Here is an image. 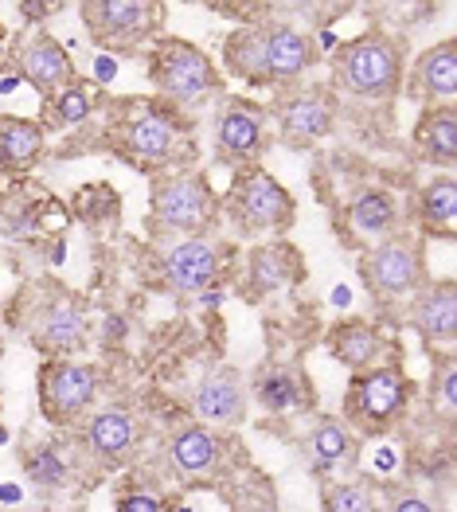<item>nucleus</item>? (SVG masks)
I'll return each mask as SVG.
<instances>
[{
  "label": "nucleus",
  "mask_w": 457,
  "mask_h": 512,
  "mask_svg": "<svg viewBox=\"0 0 457 512\" xmlns=\"http://www.w3.org/2000/svg\"><path fill=\"white\" fill-rule=\"evenodd\" d=\"M317 63H321V47L313 40V32L297 28L290 20H274V16L254 20L223 40L227 75L250 86L278 90V94L305 83V75Z\"/></svg>",
  "instance_id": "f257e3e1"
},
{
  "label": "nucleus",
  "mask_w": 457,
  "mask_h": 512,
  "mask_svg": "<svg viewBox=\"0 0 457 512\" xmlns=\"http://www.w3.org/2000/svg\"><path fill=\"white\" fill-rule=\"evenodd\" d=\"M110 137L125 157L137 165L161 172H180L196 145L188 137V126L180 122V110L165 106L161 98H110Z\"/></svg>",
  "instance_id": "f03ea898"
},
{
  "label": "nucleus",
  "mask_w": 457,
  "mask_h": 512,
  "mask_svg": "<svg viewBox=\"0 0 457 512\" xmlns=\"http://www.w3.org/2000/svg\"><path fill=\"white\" fill-rule=\"evenodd\" d=\"M223 219V200L215 196L211 180L200 169H180L153 176L149 188V231L153 239H192L211 235L215 223Z\"/></svg>",
  "instance_id": "7ed1b4c3"
},
{
  "label": "nucleus",
  "mask_w": 457,
  "mask_h": 512,
  "mask_svg": "<svg viewBox=\"0 0 457 512\" xmlns=\"http://www.w3.org/2000/svg\"><path fill=\"white\" fill-rule=\"evenodd\" d=\"M415 384L403 372V364H375L368 372H352L344 399H340V419L360 442L387 438L391 430L403 423L407 407H411Z\"/></svg>",
  "instance_id": "20e7f679"
},
{
  "label": "nucleus",
  "mask_w": 457,
  "mask_h": 512,
  "mask_svg": "<svg viewBox=\"0 0 457 512\" xmlns=\"http://www.w3.org/2000/svg\"><path fill=\"white\" fill-rule=\"evenodd\" d=\"M149 83L172 110H196L227 94L223 75L211 63L208 51L176 36H161L149 43Z\"/></svg>",
  "instance_id": "39448f33"
},
{
  "label": "nucleus",
  "mask_w": 457,
  "mask_h": 512,
  "mask_svg": "<svg viewBox=\"0 0 457 512\" xmlns=\"http://www.w3.org/2000/svg\"><path fill=\"white\" fill-rule=\"evenodd\" d=\"M403 75H407V43L383 28L344 40L333 55V86L352 98L383 102L403 90Z\"/></svg>",
  "instance_id": "423d86ee"
},
{
  "label": "nucleus",
  "mask_w": 457,
  "mask_h": 512,
  "mask_svg": "<svg viewBox=\"0 0 457 512\" xmlns=\"http://www.w3.org/2000/svg\"><path fill=\"white\" fill-rule=\"evenodd\" d=\"M223 215L231 219V227L243 239H262V235L282 239L297 219V200L278 176H270L262 165H254V169L235 172L231 192L223 200Z\"/></svg>",
  "instance_id": "0eeeda50"
},
{
  "label": "nucleus",
  "mask_w": 457,
  "mask_h": 512,
  "mask_svg": "<svg viewBox=\"0 0 457 512\" xmlns=\"http://www.w3.org/2000/svg\"><path fill=\"white\" fill-rule=\"evenodd\" d=\"M40 290L43 294L32 301L24 317V329L32 344L51 360H71L90 341V305L71 286H59V282H43Z\"/></svg>",
  "instance_id": "6e6552de"
},
{
  "label": "nucleus",
  "mask_w": 457,
  "mask_h": 512,
  "mask_svg": "<svg viewBox=\"0 0 457 512\" xmlns=\"http://www.w3.org/2000/svg\"><path fill=\"white\" fill-rule=\"evenodd\" d=\"M270 110L243 94H223L211 122L215 161L227 169H254L270 149Z\"/></svg>",
  "instance_id": "1a4fd4ad"
},
{
  "label": "nucleus",
  "mask_w": 457,
  "mask_h": 512,
  "mask_svg": "<svg viewBox=\"0 0 457 512\" xmlns=\"http://www.w3.org/2000/svg\"><path fill=\"white\" fill-rule=\"evenodd\" d=\"M356 270H360V282L368 286V294L379 305H391V301L411 298L426 282V247L418 235L395 231V235L372 243L360 255Z\"/></svg>",
  "instance_id": "9d476101"
},
{
  "label": "nucleus",
  "mask_w": 457,
  "mask_h": 512,
  "mask_svg": "<svg viewBox=\"0 0 457 512\" xmlns=\"http://www.w3.org/2000/svg\"><path fill=\"white\" fill-rule=\"evenodd\" d=\"M40 415L55 430H71L94 415L102 395V368L90 360H43Z\"/></svg>",
  "instance_id": "9b49d317"
},
{
  "label": "nucleus",
  "mask_w": 457,
  "mask_h": 512,
  "mask_svg": "<svg viewBox=\"0 0 457 512\" xmlns=\"http://www.w3.org/2000/svg\"><path fill=\"white\" fill-rule=\"evenodd\" d=\"M231 262H235L231 243H223L219 235H192V239L168 243L165 255L157 258V270L168 294L188 298V294H208L215 286H223L231 274Z\"/></svg>",
  "instance_id": "f8f14e48"
},
{
  "label": "nucleus",
  "mask_w": 457,
  "mask_h": 512,
  "mask_svg": "<svg viewBox=\"0 0 457 512\" xmlns=\"http://www.w3.org/2000/svg\"><path fill=\"white\" fill-rule=\"evenodd\" d=\"M86 36L106 51H133L153 43L165 24V4L157 0H83L79 4Z\"/></svg>",
  "instance_id": "ddd939ff"
},
{
  "label": "nucleus",
  "mask_w": 457,
  "mask_h": 512,
  "mask_svg": "<svg viewBox=\"0 0 457 512\" xmlns=\"http://www.w3.org/2000/svg\"><path fill=\"white\" fill-rule=\"evenodd\" d=\"M270 118L278 126V145L282 149L309 153L336 129V90L325 83L293 86L286 94H278Z\"/></svg>",
  "instance_id": "4468645a"
},
{
  "label": "nucleus",
  "mask_w": 457,
  "mask_h": 512,
  "mask_svg": "<svg viewBox=\"0 0 457 512\" xmlns=\"http://www.w3.org/2000/svg\"><path fill=\"white\" fill-rule=\"evenodd\" d=\"M231 458H235V438L227 430L204 427V423H188V427L172 430L165 442L168 470L188 485H204V481L223 477Z\"/></svg>",
  "instance_id": "2eb2a0df"
},
{
  "label": "nucleus",
  "mask_w": 457,
  "mask_h": 512,
  "mask_svg": "<svg viewBox=\"0 0 457 512\" xmlns=\"http://www.w3.org/2000/svg\"><path fill=\"white\" fill-rule=\"evenodd\" d=\"M83 458L94 462V470L102 473H118L129 462H137L141 454V419L129 403H110V407H98L83 427Z\"/></svg>",
  "instance_id": "dca6fc26"
},
{
  "label": "nucleus",
  "mask_w": 457,
  "mask_h": 512,
  "mask_svg": "<svg viewBox=\"0 0 457 512\" xmlns=\"http://www.w3.org/2000/svg\"><path fill=\"white\" fill-rule=\"evenodd\" d=\"M247 411H250V387L243 380V372L231 368V364L211 368L208 376L200 380V387H196V395H192V415L204 427L235 430L239 423H247Z\"/></svg>",
  "instance_id": "f3484780"
},
{
  "label": "nucleus",
  "mask_w": 457,
  "mask_h": 512,
  "mask_svg": "<svg viewBox=\"0 0 457 512\" xmlns=\"http://www.w3.org/2000/svg\"><path fill=\"white\" fill-rule=\"evenodd\" d=\"M407 325L415 329L426 348H446L457 337V286L454 278H438V282H422L411 305H407Z\"/></svg>",
  "instance_id": "a211bd4d"
},
{
  "label": "nucleus",
  "mask_w": 457,
  "mask_h": 512,
  "mask_svg": "<svg viewBox=\"0 0 457 512\" xmlns=\"http://www.w3.org/2000/svg\"><path fill=\"white\" fill-rule=\"evenodd\" d=\"M12 63H16V75L32 86L43 102L79 79L75 59L67 55V47L55 40V36H47V32H36L32 40L20 43Z\"/></svg>",
  "instance_id": "6ab92c4d"
},
{
  "label": "nucleus",
  "mask_w": 457,
  "mask_h": 512,
  "mask_svg": "<svg viewBox=\"0 0 457 512\" xmlns=\"http://www.w3.org/2000/svg\"><path fill=\"white\" fill-rule=\"evenodd\" d=\"M403 90L426 110L457 102V40L430 43L415 59V67L403 75Z\"/></svg>",
  "instance_id": "aec40b11"
},
{
  "label": "nucleus",
  "mask_w": 457,
  "mask_h": 512,
  "mask_svg": "<svg viewBox=\"0 0 457 512\" xmlns=\"http://www.w3.org/2000/svg\"><path fill=\"white\" fill-rule=\"evenodd\" d=\"M360 438L344 427L340 415H317L313 427L305 434V454L313 470L325 477H356L360 473Z\"/></svg>",
  "instance_id": "412c9836"
},
{
  "label": "nucleus",
  "mask_w": 457,
  "mask_h": 512,
  "mask_svg": "<svg viewBox=\"0 0 457 512\" xmlns=\"http://www.w3.org/2000/svg\"><path fill=\"white\" fill-rule=\"evenodd\" d=\"M301 278H305V262H301V251H297L293 243L270 239V243L250 247V255H247V298L250 301H262V298H270V294L293 290Z\"/></svg>",
  "instance_id": "4be33fe9"
},
{
  "label": "nucleus",
  "mask_w": 457,
  "mask_h": 512,
  "mask_svg": "<svg viewBox=\"0 0 457 512\" xmlns=\"http://www.w3.org/2000/svg\"><path fill=\"white\" fill-rule=\"evenodd\" d=\"M247 387L266 415H293V411H313L317 407L313 380L293 364H266V368L254 372V380Z\"/></svg>",
  "instance_id": "5701e85b"
},
{
  "label": "nucleus",
  "mask_w": 457,
  "mask_h": 512,
  "mask_svg": "<svg viewBox=\"0 0 457 512\" xmlns=\"http://www.w3.org/2000/svg\"><path fill=\"white\" fill-rule=\"evenodd\" d=\"M325 352L333 356L340 368L348 372H368L375 364H383L387 356V337L383 329L368 317H344L325 333Z\"/></svg>",
  "instance_id": "b1692460"
},
{
  "label": "nucleus",
  "mask_w": 457,
  "mask_h": 512,
  "mask_svg": "<svg viewBox=\"0 0 457 512\" xmlns=\"http://www.w3.org/2000/svg\"><path fill=\"white\" fill-rule=\"evenodd\" d=\"M415 149L422 161H430V165H438V169H454L457 165V102L422 110V118H418V126H415Z\"/></svg>",
  "instance_id": "393cba45"
},
{
  "label": "nucleus",
  "mask_w": 457,
  "mask_h": 512,
  "mask_svg": "<svg viewBox=\"0 0 457 512\" xmlns=\"http://www.w3.org/2000/svg\"><path fill=\"white\" fill-rule=\"evenodd\" d=\"M418 223L422 235L434 239H454L457 231V180L454 172H438L422 184L418 192Z\"/></svg>",
  "instance_id": "a878e982"
},
{
  "label": "nucleus",
  "mask_w": 457,
  "mask_h": 512,
  "mask_svg": "<svg viewBox=\"0 0 457 512\" xmlns=\"http://www.w3.org/2000/svg\"><path fill=\"white\" fill-rule=\"evenodd\" d=\"M43 141H47V133L40 122L0 114V169L28 172L43 157Z\"/></svg>",
  "instance_id": "bb28decb"
},
{
  "label": "nucleus",
  "mask_w": 457,
  "mask_h": 512,
  "mask_svg": "<svg viewBox=\"0 0 457 512\" xmlns=\"http://www.w3.org/2000/svg\"><path fill=\"white\" fill-rule=\"evenodd\" d=\"M348 227L356 239H387L399 227V204L387 188H364L352 204H348Z\"/></svg>",
  "instance_id": "cd10ccee"
},
{
  "label": "nucleus",
  "mask_w": 457,
  "mask_h": 512,
  "mask_svg": "<svg viewBox=\"0 0 457 512\" xmlns=\"http://www.w3.org/2000/svg\"><path fill=\"white\" fill-rule=\"evenodd\" d=\"M98 106H106V98L98 94V86L86 83L83 75H79L67 90H59V94H51V98L43 102L40 126H43V133H47V129H71V126H79V122H86Z\"/></svg>",
  "instance_id": "c85d7f7f"
},
{
  "label": "nucleus",
  "mask_w": 457,
  "mask_h": 512,
  "mask_svg": "<svg viewBox=\"0 0 457 512\" xmlns=\"http://www.w3.org/2000/svg\"><path fill=\"white\" fill-rule=\"evenodd\" d=\"M20 466L28 473V481L40 489H67L75 477L63 442H32L28 450H20Z\"/></svg>",
  "instance_id": "c756f323"
},
{
  "label": "nucleus",
  "mask_w": 457,
  "mask_h": 512,
  "mask_svg": "<svg viewBox=\"0 0 457 512\" xmlns=\"http://www.w3.org/2000/svg\"><path fill=\"white\" fill-rule=\"evenodd\" d=\"M321 512H383L372 477H336L321 489Z\"/></svg>",
  "instance_id": "7c9ffc66"
},
{
  "label": "nucleus",
  "mask_w": 457,
  "mask_h": 512,
  "mask_svg": "<svg viewBox=\"0 0 457 512\" xmlns=\"http://www.w3.org/2000/svg\"><path fill=\"white\" fill-rule=\"evenodd\" d=\"M430 415L438 423H454L457 415V360L454 352H438L434 372H430Z\"/></svg>",
  "instance_id": "2f4dec72"
},
{
  "label": "nucleus",
  "mask_w": 457,
  "mask_h": 512,
  "mask_svg": "<svg viewBox=\"0 0 457 512\" xmlns=\"http://www.w3.org/2000/svg\"><path fill=\"white\" fill-rule=\"evenodd\" d=\"M114 512H168V505L157 489H125L114 497Z\"/></svg>",
  "instance_id": "473e14b6"
},
{
  "label": "nucleus",
  "mask_w": 457,
  "mask_h": 512,
  "mask_svg": "<svg viewBox=\"0 0 457 512\" xmlns=\"http://www.w3.org/2000/svg\"><path fill=\"white\" fill-rule=\"evenodd\" d=\"M383 512H442V505L430 501V497H422V493H415V489H387Z\"/></svg>",
  "instance_id": "72a5a7b5"
},
{
  "label": "nucleus",
  "mask_w": 457,
  "mask_h": 512,
  "mask_svg": "<svg viewBox=\"0 0 457 512\" xmlns=\"http://www.w3.org/2000/svg\"><path fill=\"white\" fill-rule=\"evenodd\" d=\"M51 12H59V4H20V16H28V20H43Z\"/></svg>",
  "instance_id": "f704fd0d"
}]
</instances>
